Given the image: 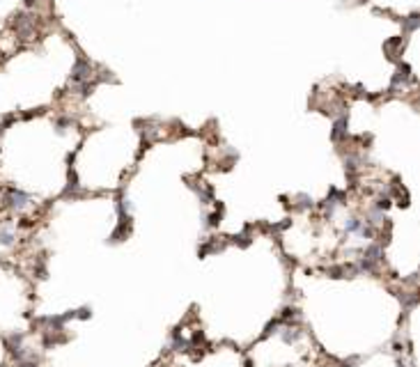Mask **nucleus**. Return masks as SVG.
Segmentation results:
<instances>
[]
</instances>
